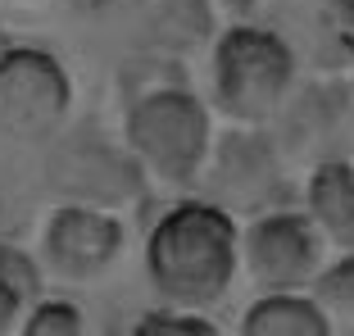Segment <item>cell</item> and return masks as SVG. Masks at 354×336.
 Segmentation results:
<instances>
[{"label": "cell", "instance_id": "15", "mask_svg": "<svg viewBox=\"0 0 354 336\" xmlns=\"http://www.w3.org/2000/svg\"><path fill=\"white\" fill-rule=\"evenodd\" d=\"M327 37L341 55H354V0H327L323 5Z\"/></svg>", "mask_w": 354, "mask_h": 336}, {"label": "cell", "instance_id": "11", "mask_svg": "<svg viewBox=\"0 0 354 336\" xmlns=\"http://www.w3.org/2000/svg\"><path fill=\"white\" fill-rule=\"evenodd\" d=\"M37 263L14 245H0V336L23 332V318L37 305Z\"/></svg>", "mask_w": 354, "mask_h": 336}, {"label": "cell", "instance_id": "3", "mask_svg": "<svg viewBox=\"0 0 354 336\" xmlns=\"http://www.w3.org/2000/svg\"><path fill=\"white\" fill-rule=\"evenodd\" d=\"M123 141L164 187H191L214 159L209 109L182 86H155L136 95L123 118Z\"/></svg>", "mask_w": 354, "mask_h": 336}, {"label": "cell", "instance_id": "5", "mask_svg": "<svg viewBox=\"0 0 354 336\" xmlns=\"http://www.w3.org/2000/svg\"><path fill=\"white\" fill-rule=\"evenodd\" d=\"M327 236L309 209H263L241 227V273L250 277L254 291H309L323 268Z\"/></svg>", "mask_w": 354, "mask_h": 336}, {"label": "cell", "instance_id": "13", "mask_svg": "<svg viewBox=\"0 0 354 336\" xmlns=\"http://www.w3.org/2000/svg\"><path fill=\"white\" fill-rule=\"evenodd\" d=\"M136 336H218V327H214V318L196 314V309L164 305L136 323Z\"/></svg>", "mask_w": 354, "mask_h": 336}, {"label": "cell", "instance_id": "4", "mask_svg": "<svg viewBox=\"0 0 354 336\" xmlns=\"http://www.w3.org/2000/svg\"><path fill=\"white\" fill-rule=\"evenodd\" d=\"M73 109V77L50 50L14 46L0 55V137L50 141Z\"/></svg>", "mask_w": 354, "mask_h": 336}, {"label": "cell", "instance_id": "1", "mask_svg": "<svg viewBox=\"0 0 354 336\" xmlns=\"http://www.w3.org/2000/svg\"><path fill=\"white\" fill-rule=\"evenodd\" d=\"M241 273V227L223 200H177L146 236V277L173 309L209 314Z\"/></svg>", "mask_w": 354, "mask_h": 336}, {"label": "cell", "instance_id": "14", "mask_svg": "<svg viewBox=\"0 0 354 336\" xmlns=\"http://www.w3.org/2000/svg\"><path fill=\"white\" fill-rule=\"evenodd\" d=\"M82 332V309L68 300H37L23 318V336H77Z\"/></svg>", "mask_w": 354, "mask_h": 336}, {"label": "cell", "instance_id": "7", "mask_svg": "<svg viewBox=\"0 0 354 336\" xmlns=\"http://www.w3.org/2000/svg\"><path fill=\"white\" fill-rule=\"evenodd\" d=\"M123 245H127V232L118 214L59 200V209L41 227V268L55 282L95 286L123 259Z\"/></svg>", "mask_w": 354, "mask_h": 336}, {"label": "cell", "instance_id": "8", "mask_svg": "<svg viewBox=\"0 0 354 336\" xmlns=\"http://www.w3.org/2000/svg\"><path fill=\"white\" fill-rule=\"evenodd\" d=\"M214 173H218L227 209L263 214V209H277V200L286 196L281 159L259 127H236L223 146H214Z\"/></svg>", "mask_w": 354, "mask_h": 336}, {"label": "cell", "instance_id": "2", "mask_svg": "<svg viewBox=\"0 0 354 336\" xmlns=\"http://www.w3.org/2000/svg\"><path fill=\"white\" fill-rule=\"evenodd\" d=\"M295 55L277 32L232 23L214 41V109L236 127H263L286 109Z\"/></svg>", "mask_w": 354, "mask_h": 336}, {"label": "cell", "instance_id": "12", "mask_svg": "<svg viewBox=\"0 0 354 336\" xmlns=\"http://www.w3.org/2000/svg\"><path fill=\"white\" fill-rule=\"evenodd\" d=\"M309 295L323 305L332 327H350L354 332V250H336V259L318 268Z\"/></svg>", "mask_w": 354, "mask_h": 336}, {"label": "cell", "instance_id": "9", "mask_svg": "<svg viewBox=\"0 0 354 336\" xmlns=\"http://www.w3.org/2000/svg\"><path fill=\"white\" fill-rule=\"evenodd\" d=\"M304 209L332 250H354V164L323 159L304 182Z\"/></svg>", "mask_w": 354, "mask_h": 336}, {"label": "cell", "instance_id": "16", "mask_svg": "<svg viewBox=\"0 0 354 336\" xmlns=\"http://www.w3.org/2000/svg\"><path fill=\"white\" fill-rule=\"evenodd\" d=\"M214 5H223L227 14H250L254 5H259V0H214Z\"/></svg>", "mask_w": 354, "mask_h": 336}, {"label": "cell", "instance_id": "10", "mask_svg": "<svg viewBox=\"0 0 354 336\" xmlns=\"http://www.w3.org/2000/svg\"><path fill=\"white\" fill-rule=\"evenodd\" d=\"M332 318L309 291H263L241 314V336H332Z\"/></svg>", "mask_w": 354, "mask_h": 336}, {"label": "cell", "instance_id": "6", "mask_svg": "<svg viewBox=\"0 0 354 336\" xmlns=\"http://www.w3.org/2000/svg\"><path fill=\"white\" fill-rule=\"evenodd\" d=\"M146 178L150 173L127 146L118 150L95 137L59 141L46 159V182H50L55 196L68 200V205H95V209H109V214L141 205Z\"/></svg>", "mask_w": 354, "mask_h": 336}]
</instances>
